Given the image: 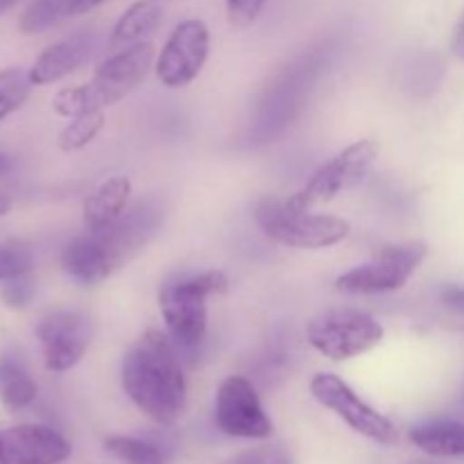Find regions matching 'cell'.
Returning <instances> with one entry per match:
<instances>
[{"label": "cell", "instance_id": "603a6c76", "mask_svg": "<svg viewBox=\"0 0 464 464\" xmlns=\"http://www.w3.org/2000/svg\"><path fill=\"white\" fill-rule=\"evenodd\" d=\"M222 464H293V458L279 444H263V447L245 449V451L227 458Z\"/></svg>", "mask_w": 464, "mask_h": 464}, {"label": "cell", "instance_id": "4fadbf2b", "mask_svg": "<svg viewBox=\"0 0 464 464\" xmlns=\"http://www.w3.org/2000/svg\"><path fill=\"white\" fill-rule=\"evenodd\" d=\"M71 442L50 426L0 429V464H62L71 458Z\"/></svg>", "mask_w": 464, "mask_h": 464}, {"label": "cell", "instance_id": "5b68a950", "mask_svg": "<svg viewBox=\"0 0 464 464\" xmlns=\"http://www.w3.org/2000/svg\"><path fill=\"white\" fill-rule=\"evenodd\" d=\"M258 229L275 243L295 249H326L343 243L352 225L338 216L299 211L285 199H263L254 211Z\"/></svg>", "mask_w": 464, "mask_h": 464}, {"label": "cell", "instance_id": "d6986e66", "mask_svg": "<svg viewBox=\"0 0 464 464\" xmlns=\"http://www.w3.org/2000/svg\"><path fill=\"white\" fill-rule=\"evenodd\" d=\"M104 449L125 464H166V451L159 444L127 435H111L104 440Z\"/></svg>", "mask_w": 464, "mask_h": 464}, {"label": "cell", "instance_id": "7c38bea8", "mask_svg": "<svg viewBox=\"0 0 464 464\" xmlns=\"http://www.w3.org/2000/svg\"><path fill=\"white\" fill-rule=\"evenodd\" d=\"M44 362L50 372H68L84 358L91 344V320L77 311H54L39 320L34 329Z\"/></svg>", "mask_w": 464, "mask_h": 464}, {"label": "cell", "instance_id": "d4e9b609", "mask_svg": "<svg viewBox=\"0 0 464 464\" xmlns=\"http://www.w3.org/2000/svg\"><path fill=\"white\" fill-rule=\"evenodd\" d=\"M227 3V21L236 30L254 25L256 18L261 16L266 0H225Z\"/></svg>", "mask_w": 464, "mask_h": 464}, {"label": "cell", "instance_id": "8fae6325", "mask_svg": "<svg viewBox=\"0 0 464 464\" xmlns=\"http://www.w3.org/2000/svg\"><path fill=\"white\" fill-rule=\"evenodd\" d=\"M216 424L229 438L266 440L272 435V421L266 415L252 381L227 376L216 394Z\"/></svg>", "mask_w": 464, "mask_h": 464}, {"label": "cell", "instance_id": "f546056e", "mask_svg": "<svg viewBox=\"0 0 464 464\" xmlns=\"http://www.w3.org/2000/svg\"><path fill=\"white\" fill-rule=\"evenodd\" d=\"M16 5V0H0V14H5L7 9H12Z\"/></svg>", "mask_w": 464, "mask_h": 464}, {"label": "cell", "instance_id": "7a4b0ae2", "mask_svg": "<svg viewBox=\"0 0 464 464\" xmlns=\"http://www.w3.org/2000/svg\"><path fill=\"white\" fill-rule=\"evenodd\" d=\"M159 225L161 211L150 204H140L130 213H122L113 225L72 238L63 247L59 263L77 284H102L152 240Z\"/></svg>", "mask_w": 464, "mask_h": 464}, {"label": "cell", "instance_id": "6da1fadb", "mask_svg": "<svg viewBox=\"0 0 464 464\" xmlns=\"http://www.w3.org/2000/svg\"><path fill=\"white\" fill-rule=\"evenodd\" d=\"M121 383L131 403L157 424H175L184 412V367L168 334L150 329L122 353Z\"/></svg>", "mask_w": 464, "mask_h": 464}, {"label": "cell", "instance_id": "8992f818", "mask_svg": "<svg viewBox=\"0 0 464 464\" xmlns=\"http://www.w3.org/2000/svg\"><path fill=\"white\" fill-rule=\"evenodd\" d=\"M385 329L374 315L361 308H329L306 324V338L315 352L329 361L343 362L379 347Z\"/></svg>", "mask_w": 464, "mask_h": 464}, {"label": "cell", "instance_id": "44dd1931", "mask_svg": "<svg viewBox=\"0 0 464 464\" xmlns=\"http://www.w3.org/2000/svg\"><path fill=\"white\" fill-rule=\"evenodd\" d=\"M32 89L34 84L30 80V71H23L18 66L0 71V122L7 121L14 111L25 104Z\"/></svg>", "mask_w": 464, "mask_h": 464}, {"label": "cell", "instance_id": "ac0fdd59", "mask_svg": "<svg viewBox=\"0 0 464 464\" xmlns=\"http://www.w3.org/2000/svg\"><path fill=\"white\" fill-rule=\"evenodd\" d=\"M36 394H39V388L25 365L12 353L0 356V403L7 411L16 412L32 406Z\"/></svg>", "mask_w": 464, "mask_h": 464}, {"label": "cell", "instance_id": "f1b7e54d", "mask_svg": "<svg viewBox=\"0 0 464 464\" xmlns=\"http://www.w3.org/2000/svg\"><path fill=\"white\" fill-rule=\"evenodd\" d=\"M453 53L458 54V57L464 59V12L462 16L458 18V25H456V32H453Z\"/></svg>", "mask_w": 464, "mask_h": 464}, {"label": "cell", "instance_id": "ffe728a7", "mask_svg": "<svg viewBox=\"0 0 464 464\" xmlns=\"http://www.w3.org/2000/svg\"><path fill=\"white\" fill-rule=\"evenodd\" d=\"M75 0H32L25 12L21 14L18 30L23 34H39L53 27L59 18L71 16V7Z\"/></svg>", "mask_w": 464, "mask_h": 464}, {"label": "cell", "instance_id": "2e32d148", "mask_svg": "<svg viewBox=\"0 0 464 464\" xmlns=\"http://www.w3.org/2000/svg\"><path fill=\"white\" fill-rule=\"evenodd\" d=\"M166 0H136L122 12L111 30V48H130V45L143 44L148 36L154 34L163 21Z\"/></svg>", "mask_w": 464, "mask_h": 464}, {"label": "cell", "instance_id": "5bb4252c", "mask_svg": "<svg viewBox=\"0 0 464 464\" xmlns=\"http://www.w3.org/2000/svg\"><path fill=\"white\" fill-rule=\"evenodd\" d=\"M95 45H98V36H95L93 32H80V34H72L68 36V39H62L57 41V44L48 45V48L34 59V63L27 68V71H30L32 84H53V82H59L62 77L71 75V72L77 71L82 63L89 62Z\"/></svg>", "mask_w": 464, "mask_h": 464}, {"label": "cell", "instance_id": "3957f363", "mask_svg": "<svg viewBox=\"0 0 464 464\" xmlns=\"http://www.w3.org/2000/svg\"><path fill=\"white\" fill-rule=\"evenodd\" d=\"M154 66V45L150 41L118 50L95 68L93 77L86 84L68 86L57 91L53 109L57 116L77 118L84 113L104 111V107L125 100Z\"/></svg>", "mask_w": 464, "mask_h": 464}, {"label": "cell", "instance_id": "e0dca14e", "mask_svg": "<svg viewBox=\"0 0 464 464\" xmlns=\"http://www.w3.org/2000/svg\"><path fill=\"white\" fill-rule=\"evenodd\" d=\"M411 440L433 458H464V424L460 421H426L411 430Z\"/></svg>", "mask_w": 464, "mask_h": 464}, {"label": "cell", "instance_id": "1f68e13d", "mask_svg": "<svg viewBox=\"0 0 464 464\" xmlns=\"http://www.w3.org/2000/svg\"><path fill=\"white\" fill-rule=\"evenodd\" d=\"M7 211H9V199L0 195V216H3V213H7Z\"/></svg>", "mask_w": 464, "mask_h": 464}, {"label": "cell", "instance_id": "7402d4cb", "mask_svg": "<svg viewBox=\"0 0 464 464\" xmlns=\"http://www.w3.org/2000/svg\"><path fill=\"white\" fill-rule=\"evenodd\" d=\"M107 125V116L104 111H93L84 113V116L71 118L66 127L59 131L57 145L63 152H77V150H84L86 145L93 143L95 136L104 130Z\"/></svg>", "mask_w": 464, "mask_h": 464}, {"label": "cell", "instance_id": "ba28073f", "mask_svg": "<svg viewBox=\"0 0 464 464\" xmlns=\"http://www.w3.org/2000/svg\"><path fill=\"white\" fill-rule=\"evenodd\" d=\"M379 157V143L372 139H362L335 154L329 163L317 168L311 179L290 195L285 202L299 211H311L317 204H326L343 195L344 190L353 188L365 179L372 163Z\"/></svg>", "mask_w": 464, "mask_h": 464}, {"label": "cell", "instance_id": "277c9868", "mask_svg": "<svg viewBox=\"0 0 464 464\" xmlns=\"http://www.w3.org/2000/svg\"><path fill=\"white\" fill-rule=\"evenodd\" d=\"M227 285H229V279L222 270H208L161 285L159 308H161L168 335L175 340L177 347L193 349L202 343L208 324L207 299L211 295L225 293Z\"/></svg>", "mask_w": 464, "mask_h": 464}, {"label": "cell", "instance_id": "9c48e42d", "mask_svg": "<svg viewBox=\"0 0 464 464\" xmlns=\"http://www.w3.org/2000/svg\"><path fill=\"white\" fill-rule=\"evenodd\" d=\"M311 394L315 397V401L335 412L349 429L356 430L362 438L385 444V447H392L399 442L397 426L388 417L381 415L379 411H374L370 403L362 401L338 374L322 372V374L313 376Z\"/></svg>", "mask_w": 464, "mask_h": 464}, {"label": "cell", "instance_id": "83f0119b", "mask_svg": "<svg viewBox=\"0 0 464 464\" xmlns=\"http://www.w3.org/2000/svg\"><path fill=\"white\" fill-rule=\"evenodd\" d=\"M104 3H107V0H75L71 7V16H82V14L93 12L95 7H100V5Z\"/></svg>", "mask_w": 464, "mask_h": 464}, {"label": "cell", "instance_id": "9a60e30c", "mask_svg": "<svg viewBox=\"0 0 464 464\" xmlns=\"http://www.w3.org/2000/svg\"><path fill=\"white\" fill-rule=\"evenodd\" d=\"M130 195L131 181L125 175L109 177L102 184H98V188L91 190L89 198L84 199V207H82L86 231H98L113 225L125 213Z\"/></svg>", "mask_w": 464, "mask_h": 464}, {"label": "cell", "instance_id": "4dcf8cb0", "mask_svg": "<svg viewBox=\"0 0 464 464\" xmlns=\"http://www.w3.org/2000/svg\"><path fill=\"white\" fill-rule=\"evenodd\" d=\"M7 168H9V159H7V154L0 152V175H3V172L7 170Z\"/></svg>", "mask_w": 464, "mask_h": 464}, {"label": "cell", "instance_id": "4316f807", "mask_svg": "<svg viewBox=\"0 0 464 464\" xmlns=\"http://www.w3.org/2000/svg\"><path fill=\"white\" fill-rule=\"evenodd\" d=\"M440 299H442L444 306L464 315V288L462 285H453V284L444 285V288L440 290Z\"/></svg>", "mask_w": 464, "mask_h": 464}, {"label": "cell", "instance_id": "484cf974", "mask_svg": "<svg viewBox=\"0 0 464 464\" xmlns=\"http://www.w3.org/2000/svg\"><path fill=\"white\" fill-rule=\"evenodd\" d=\"M3 299L9 304V306H25L32 297V284L25 281V276H16V279L5 281Z\"/></svg>", "mask_w": 464, "mask_h": 464}, {"label": "cell", "instance_id": "cb8c5ba5", "mask_svg": "<svg viewBox=\"0 0 464 464\" xmlns=\"http://www.w3.org/2000/svg\"><path fill=\"white\" fill-rule=\"evenodd\" d=\"M32 270V254L23 247L0 245V281L25 276Z\"/></svg>", "mask_w": 464, "mask_h": 464}, {"label": "cell", "instance_id": "30bf717a", "mask_svg": "<svg viewBox=\"0 0 464 464\" xmlns=\"http://www.w3.org/2000/svg\"><path fill=\"white\" fill-rule=\"evenodd\" d=\"M211 34L207 23L199 18H186L168 36L166 45L154 62L159 82L168 89H181L198 80L208 59Z\"/></svg>", "mask_w": 464, "mask_h": 464}, {"label": "cell", "instance_id": "52a82bcc", "mask_svg": "<svg viewBox=\"0 0 464 464\" xmlns=\"http://www.w3.org/2000/svg\"><path fill=\"white\" fill-rule=\"evenodd\" d=\"M429 256V245L421 240L385 245L362 266L352 267L335 279V290L344 295H381L403 288L417 267Z\"/></svg>", "mask_w": 464, "mask_h": 464}]
</instances>
